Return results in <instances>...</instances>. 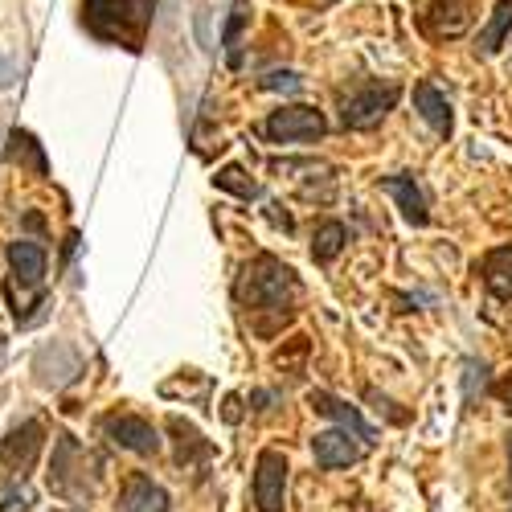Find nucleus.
Returning <instances> with one entry per match:
<instances>
[{"instance_id":"dca6fc26","label":"nucleus","mask_w":512,"mask_h":512,"mask_svg":"<svg viewBox=\"0 0 512 512\" xmlns=\"http://www.w3.org/2000/svg\"><path fill=\"white\" fill-rule=\"evenodd\" d=\"M9 267L17 279L25 283H41V275H46V250H41L37 242H9Z\"/></svg>"},{"instance_id":"aec40b11","label":"nucleus","mask_w":512,"mask_h":512,"mask_svg":"<svg viewBox=\"0 0 512 512\" xmlns=\"http://www.w3.org/2000/svg\"><path fill=\"white\" fill-rule=\"evenodd\" d=\"M250 25V5L246 0H234V9H230V21L222 29V46L230 50V62L238 66V41H242V29Z\"/></svg>"},{"instance_id":"7ed1b4c3","label":"nucleus","mask_w":512,"mask_h":512,"mask_svg":"<svg viewBox=\"0 0 512 512\" xmlns=\"http://www.w3.org/2000/svg\"><path fill=\"white\" fill-rule=\"evenodd\" d=\"M398 99H402V87H394V82H386V87H361L340 99V123L353 127V132H369V127H377L398 107Z\"/></svg>"},{"instance_id":"bb28decb","label":"nucleus","mask_w":512,"mask_h":512,"mask_svg":"<svg viewBox=\"0 0 512 512\" xmlns=\"http://www.w3.org/2000/svg\"><path fill=\"white\" fill-rule=\"evenodd\" d=\"M0 349H5V336H0Z\"/></svg>"},{"instance_id":"f03ea898","label":"nucleus","mask_w":512,"mask_h":512,"mask_svg":"<svg viewBox=\"0 0 512 512\" xmlns=\"http://www.w3.org/2000/svg\"><path fill=\"white\" fill-rule=\"evenodd\" d=\"M295 295H300V279L287 263H279L275 254H259L242 267L238 279V300L250 312H283Z\"/></svg>"},{"instance_id":"4468645a","label":"nucleus","mask_w":512,"mask_h":512,"mask_svg":"<svg viewBox=\"0 0 512 512\" xmlns=\"http://www.w3.org/2000/svg\"><path fill=\"white\" fill-rule=\"evenodd\" d=\"M119 508L123 512H168V492L160 484H152L148 476H127Z\"/></svg>"},{"instance_id":"2eb2a0df","label":"nucleus","mask_w":512,"mask_h":512,"mask_svg":"<svg viewBox=\"0 0 512 512\" xmlns=\"http://www.w3.org/2000/svg\"><path fill=\"white\" fill-rule=\"evenodd\" d=\"M480 275H484L488 295H496V300H512V242L484 254Z\"/></svg>"},{"instance_id":"f3484780","label":"nucleus","mask_w":512,"mask_h":512,"mask_svg":"<svg viewBox=\"0 0 512 512\" xmlns=\"http://www.w3.org/2000/svg\"><path fill=\"white\" fill-rule=\"evenodd\" d=\"M13 164H21V168H33L37 177H46L50 173V160H46V152H41V144L25 132V127H13L9 132V152H5Z\"/></svg>"},{"instance_id":"39448f33","label":"nucleus","mask_w":512,"mask_h":512,"mask_svg":"<svg viewBox=\"0 0 512 512\" xmlns=\"http://www.w3.org/2000/svg\"><path fill=\"white\" fill-rule=\"evenodd\" d=\"M287 455L267 447L254 459V508L259 512H283L287 508Z\"/></svg>"},{"instance_id":"0eeeda50","label":"nucleus","mask_w":512,"mask_h":512,"mask_svg":"<svg viewBox=\"0 0 512 512\" xmlns=\"http://www.w3.org/2000/svg\"><path fill=\"white\" fill-rule=\"evenodd\" d=\"M41 443H46V426H41L37 418H25L21 426H13V435L0 443V463H5V472H21L37 459Z\"/></svg>"},{"instance_id":"f257e3e1","label":"nucleus","mask_w":512,"mask_h":512,"mask_svg":"<svg viewBox=\"0 0 512 512\" xmlns=\"http://www.w3.org/2000/svg\"><path fill=\"white\" fill-rule=\"evenodd\" d=\"M152 13H156V0H82V25L99 41L127 46V50H140Z\"/></svg>"},{"instance_id":"b1692460","label":"nucleus","mask_w":512,"mask_h":512,"mask_svg":"<svg viewBox=\"0 0 512 512\" xmlns=\"http://www.w3.org/2000/svg\"><path fill=\"white\" fill-rule=\"evenodd\" d=\"M226 418H230V422H238V398H234V394L226 398Z\"/></svg>"},{"instance_id":"4be33fe9","label":"nucleus","mask_w":512,"mask_h":512,"mask_svg":"<svg viewBox=\"0 0 512 512\" xmlns=\"http://www.w3.org/2000/svg\"><path fill=\"white\" fill-rule=\"evenodd\" d=\"M263 91H300L304 87V78L295 74V70H271L263 82H259Z\"/></svg>"},{"instance_id":"412c9836","label":"nucleus","mask_w":512,"mask_h":512,"mask_svg":"<svg viewBox=\"0 0 512 512\" xmlns=\"http://www.w3.org/2000/svg\"><path fill=\"white\" fill-rule=\"evenodd\" d=\"M213 181H218V189H226V193H238L242 201H254V197H259V193H263L259 185H254V181H250V177L242 173V168H238V164H226V168H222V173H218V177H213Z\"/></svg>"},{"instance_id":"1a4fd4ad","label":"nucleus","mask_w":512,"mask_h":512,"mask_svg":"<svg viewBox=\"0 0 512 512\" xmlns=\"http://www.w3.org/2000/svg\"><path fill=\"white\" fill-rule=\"evenodd\" d=\"M472 5L476 0H431L422 25L431 37H459L467 25H472Z\"/></svg>"},{"instance_id":"ddd939ff","label":"nucleus","mask_w":512,"mask_h":512,"mask_svg":"<svg viewBox=\"0 0 512 512\" xmlns=\"http://www.w3.org/2000/svg\"><path fill=\"white\" fill-rule=\"evenodd\" d=\"M414 107H418V115L431 123L439 136H451L455 132V111H451L447 95H439L435 82H418V87H414Z\"/></svg>"},{"instance_id":"6ab92c4d","label":"nucleus","mask_w":512,"mask_h":512,"mask_svg":"<svg viewBox=\"0 0 512 512\" xmlns=\"http://www.w3.org/2000/svg\"><path fill=\"white\" fill-rule=\"evenodd\" d=\"M345 242H349V230H345V222H320L316 226V238H312V259L316 263H332L340 250H345Z\"/></svg>"},{"instance_id":"a211bd4d","label":"nucleus","mask_w":512,"mask_h":512,"mask_svg":"<svg viewBox=\"0 0 512 512\" xmlns=\"http://www.w3.org/2000/svg\"><path fill=\"white\" fill-rule=\"evenodd\" d=\"M508 29H512V0H496V9H492V21H488V25L480 29V41H476V50H480L484 58L500 54V46H504Z\"/></svg>"},{"instance_id":"a878e982","label":"nucleus","mask_w":512,"mask_h":512,"mask_svg":"<svg viewBox=\"0 0 512 512\" xmlns=\"http://www.w3.org/2000/svg\"><path fill=\"white\" fill-rule=\"evenodd\" d=\"M508 459H512V435H508Z\"/></svg>"},{"instance_id":"9b49d317","label":"nucleus","mask_w":512,"mask_h":512,"mask_svg":"<svg viewBox=\"0 0 512 512\" xmlns=\"http://www.w3.org/2000/svg\"><path fill=\"white\" fill-rule=\"evenodd\" d=\"M381 193H390L410 226H431V209H426V193L414 185V177H381Z\"/></svg>"},{"instance_id":"423d86ee","label":"nucleus","mask_w":512,"mask_h":512,"mask_svg":"<svg viewBox=\"0 0 512 512\" xmlns=\"http://www.w3.org/2000/svg\"><path fill=\"white\" fill-rule=\"evenodd\" d=\"M103 435H107L115 447L136 451V455H156V451H160L156 426L144 422L140 414H107V418H103Z\"/></svg>"},{"instance_id":"5701e85b","label":"nucleus","mask_w":512,"mask_h":512,"mask_svg":"<svg viewBox=\"0 0 512 512\" xmlns=\"http://www.w3.org/2000/svg\"><path fill=\"white\" fill-rule=\"evenodd\" d=\"M13 82H17V66H13L5 54H0V91H9Z\"/></svg>"},{"instance_id":"f8f14e48","label":"nucleus","mask_w":512,"mask_h":512,"mask_svg":"<svg viewBox=\"0 0 512 512\" xmlns=\"http://www.w3.org/2000/svg\"><path fill=\"white\" fill-rule=\"evenodd\" d=\"M308 406L316 410V414H324V418H332V422H340V426H345V431H353L357 439H365V443H373L377 439V431H373V426L349 406V402H340V398H332L328 390H312L308 394Z\"/></svg>"},{"instance_id":"20e7f679","label":"nucleus","mask_w":512,"mask_h":512,"mask_svg":"<svg viewBox=\"0 0 512 512\" xmlns=\"http://www.w3.org/2000/svg\"><path fill=\"white\" fill-rule=\"evenodd\" d=\"M328 132V123L316 107H304V103H295V107H279L267 115L263 123V136L271 144H308V140H320Z\"/></svg>"},{"instance_id":"6e6552de","label":"nucleus","mask_w":512,"mask_h":512,"mask_svg":"<svg viewBox=\"0 0 512 512\" xmlns=\"http://www.w3.org/2000/svg\"><path fill=\"white\" fill-rule=\"evenodd\" d=\"M78 353L70 349V345H62V340H54V345H46L37 353V361H33V373H37V386H46V390H58V386H66V381H74L78 377Z\"/></svg>"},{"instance_id":"9d476101","label":"nucleus","mask_w":512,"mask_h":512,"mask_svg":"<svg viewBox=\"0 0 512 512\" xmlns=\"http://www.w3.org/2000/svg\"><path fill=\"white\" fill-rule=\"evenodd\" d=\"M312 455H316V463L320 467H328V472H336V467H349V463H357L365 451L349 439V431L345 426H336V431H320L316 439H312Z\"/></svg>"},{"instance_id":"393cba45","label":"nucleus","mask_w":512,"mask_h":512,"mask_svg":"<svg viewBox=\"0 0 512 512\" xmlns=\"http://www.w3.org/2000/svg\"><path fill=\"white\" fill-rule=\"evenodd\" d=\"M496 394H500V398H504V402H508V410H512V381H504V386H500V390H496Z\"/></svg>"}]
</instances>
